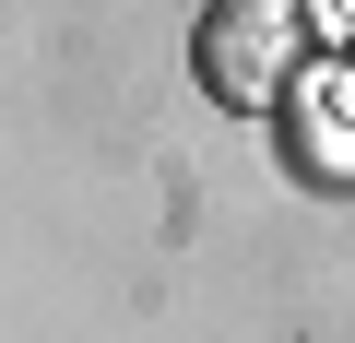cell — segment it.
<instances>
[{"mask_svg":"<svg viewBox=\"0 0 355 343\" xmlns=\"http://www.w3.org/2000/svg\"><path fill=\"white\" fill-rule=\"evenodd\" d=\"M190 60H202V83L225 107H272L284 71H296V0H214L202 36H190Z\"/></svg>","mask_w":355,"mask_h":343,"instance_id":"cell-1","label":"cell"}]
</instances>
